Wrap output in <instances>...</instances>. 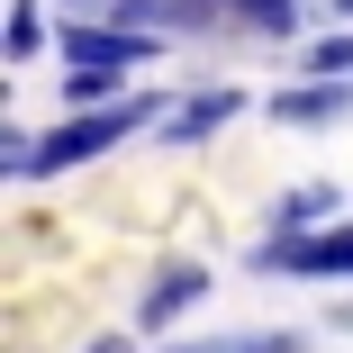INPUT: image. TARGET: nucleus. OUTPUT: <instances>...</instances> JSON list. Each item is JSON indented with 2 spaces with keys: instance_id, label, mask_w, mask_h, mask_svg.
Segmentation results:
<instances>
[{
  "instance_id": "7",
  "label": "nucleus",
  "mask_w": 353,
  "mask_h": 353,
  "mask_svg": "<svg viewBox=\"0 0 353 353\" xmlns=\"http://www.w3.org/2000/svg\"><path fill=\"white\" fill-rule=\"evenodd\" d=\"M190 353H281V335H227V344H190Z\"/></svg>"
},
{
  "instance_id": "8",
  "label": "nucleus",
  "mask_w": 353,
  "mask_h": 353,
  "mask_svg": "<svg viewBox=\"0 0 353 353\" xmlns=\"http://www.w3.org/2000/svg\"><path fill=\"white\" fill-rule=\"evenodd\" d=\"M317 63H326V73H353V37H335V46H317Z\"/></svg>"
},
{
  "instance_id": "5",
  "label": "nucleus",
  "mask_w": 353,
  "mask_h": 353,
  "mask_svg": "<svg viewBox=\"0 0 353 353\" xmlns=\"http://www.w3.org/2000/svg\"><path fill=\"white\" fill-rule=\"evenodd\" d=\"M227 109H236V91H208V100H199V109H181V136H199V127H218V118H227Z\"/></svg>"
},
{
  "instance_id": "4",
  "label": "nucleus",
  "mask_w": 353,
  "mask_h": 353,
  "mask_svg": "<svg viewBox=\"0 0 353 353\" xmlns=\"http://www.w3.org/2000/svg\"><path fill=\"white\" fill-rule=\"evenodd\" d=\"M73 54L91 63V73H109V63H127L136 46H127V37H100V28H73Z\"/></svg>"
},
{
  "instance_id": "9",
  "label": "nucleus",
  "mask_w": 353,
  "mask_h": 353,
  "mask_svg": "<svg viewBox=\"0 0 353 353\" xmlns=\"http://www.w3.org/2000/svg\"><path fill=\"white\" fill-rule=\"evenodd\" d=\"M344 10H353V0H344Z\"/></svg>"
},
{
  "instance_id": "6",
  "label": "nucleus",
  "mask_w": 353,
  "mask_h": 353,
  "mask_svg": "<svg viewBox=\"0 0 353 353\" xmlns=\"http://www.w3.org/2000/svg\"><path fill=\"white\" fill-rule=\"evenodd\" d=\"M218 10H254L263 28H290V19H299V10H290V0H218Z\"/></svg>"
},
{
  "instance_id": "1",
  "label": "nucleus",
  "mask_w": 353,
  "mask_h": 353,
  "mask_svg": "<svg viewBox=\"0 0 353 353\" xmlns=\"http://www.w3.org/2000/svg\"><path fill=\"white\" fill-rule=\"evenodd\" d=\"M118 136H127V109H109V118H82V127H54L46 145H37V163H28V172H73V163L109 154Z\"/></svg>"
},
{
  "instance_id": "3",
  "label": "nucleus",
  "mask_w": 353,
  "mask_h": 353,
  "mask_svg": "<svg viewBox=\"0 0 353 353\" xmlns=\"http://www.w3.org/2000/svg\"><path fill=\"white\" fill-rule=\"evenodd\" d=\"M190 299H199V272H163V281H154V299H145V326H163V317H181Z\"/></svg>"
},
{
  "instance_id": "2",
  "label": "nucleus",
  "mask_w": 353,
  "mask_h": 353,
  "mask_svg": "<svg viewBox=\"0 0 353 353\" xmlns=\"http://www.w3.org/2000/svg\"><path fill=\"white\" fill-rule=\"evenodd\" d=\"M272 272H353V227H326L308 245H263Z\"/></svg>"
}]
</instances>
